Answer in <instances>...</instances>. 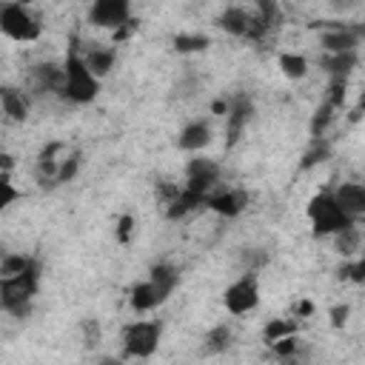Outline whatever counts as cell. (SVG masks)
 I'll return each mask as SVG.
<instances>
[{"instance_id": "obj_35", "label": "cell", "mask_w": 365, "mask_h": 365, "mask_svg": "<svg viewBox=\"0 0 365 365\" xmlns=\"http://www.w3.org/2000/svg\"><path fill=\"white\" fill-rule=\"evenodd\" d=\"M348 314H351L348 305H334V308H331V325H334V328H342V325L348 322Z\"/></svg>"}, {"instance_id": "obj_34", "label": "cell", "mask_w": 365, "mask_h": 365, "mask_svg": "<svg viewBox=\"0 0 365 365\" xmlns=\"http://www.w3.org/2000/svg\"><path fill=\"white\" fill-rule=\"evenodd\" d=\"M177 194H180V185H168V182H160V185H157V200H160V205H168Z\"/></svg>"}, {"instance_id": "obj_5", "label": "cell", "mask_w": 365, "mask_h": 365, "mask_svg": "<svg viewBox=\"0 0 365 365\" xmlns=\"http://www.w3.org/2000/svg\"><path fill=\"white\" fill-rule=\"evenodd\" d=\"M160 336H163V325L157 319H137V322L125 325L123 348L134 359H148L160 348Z\"/></svg>"}, {"instance_id": "obj_9", "label": "cell", "mask_w": 365, "mask_h": 365, "mask_svg": "<svg viewBox=\"0 0 365 365\" xmlns=\"http://www.w3.org/2000/svg\"><path fill=\"white\" fill-rule=\"evenodd\" d=\"M362 40V29H351V26H339V23H328L325 31L319 34V46L325 48V54H345V51H356Z\"/></svg>"}, {"instance_id": "obj_3", "label": "cell", "mask_w": 365, "mask_h": 365, "mask_svg": "<svg viewBox=\"0 0 365 365\" xmlns=\"http://www.w3.org/2000/svg\"><path fill=\"white\" fill-rule=\"evenodd\" d=\"M308 220H311L314 237H334V234H339V231H345L351 225H359V222H351L339 211V205H336L331 191H319V194H314L308 200Z\"/></svg>"}, {"instance_id": "obj_6", "label": "cell", "mask_w": 365, "mask_h": 365, "mask_svg": "<svg viewBox=\"0 0 365 365\" xmlns=\"http://www.w3.org/2000/svg\"><path fill=\"white\" fill-rule=\"evenodd\" d=\"M222 305L231 317H245L259 305V282L257 274H242L240 279H234L225 294H222Z\"/></svg>"}, {"instance_id": "obj_10", "label": "cell", "mask_w": 365, "mask_h": 365, "mask_svg": "<svg viewBox=\"0 0 365 365\" xmlns=\"http://www.w3.org/2000/svg\"><path fill=\"white\" fill-rule=\"evenodd\" d=\"M228 123H225V145H237V140L242 137L245 125L254 120V103L248 97H234V103L228 106Z\"/></svg>"}, {"instance_id": "obj_26", "label": "cell", "mask_w": 365, "mask_h": 365, "mask_svg": "<svg viewBox=\"0 0 365 365\" xmlns=\"http://www.w3.org/2000/svg\"><path fill=\"white\" fill-rule=\"evenodd\" d=\"M291 334H297V319H268L265 328H262L265 345H271V342H277L282 336H291Z\"/></svg>"}, {"instance_id": "obj_4", "label": "cell", "mask_w": 365, "mask_h": 365, "mask_svg": "<svg viewBox=\"0 0 365 365\" xmlns=\"http://www.w3.org/2000/svg\"><path fill=\"white\" fill-rule=\"evenodd\" d=\"M0 31L9 40H14V43H31V40L40 37L43 23H40V17L29 6H23V3H6L0 9Z\"/></svg>"}, {"instance_id": "obj_29", "label": "cell", "mask_w": 365, "mask_h": 365, "mask_svg": "<svg viewBox=\"0 0 365 365\" xmlns=\"http://www.w3.org/2000/svg\"><path fill=\"white\" fill-rule=\"evenodd\" d=\"M334 120V108L328 106V103H322L317 111H314V120H311V137L317 140V137H325V128H328V123Z\"/></svg>"}, {"instance_id": "obj_22", "label": "cell", "mask_w": 365, "mask_h": 365, "mask_svg": "<svg viewBox=\"0 0 365 365\" xmlns=\"http://www.w3.org/2000/svg\"><path fill=\"white\" fill-rule=\"evenodd\" d=\"M231 342H234V331L222 322V325H214V328L202 336V351H205V354H222V351L231 348Z\"/></svg>"}, {"instance_id": "obj_20", "label": "cell", "mask_w": 365, "mask_h": 365, "mask_svg": "<svg viewBox=\"0 0 365 365\" xmlns=\"http://www.w3.org/2000/svg\"><path fill=\"white\" fill-rule=\"evenodd\" d=\"M359 63V54L356 51H345V54H325L322 57V68L331 74V77H348Z\"/></svg>"}, {"instance_id": "obj_2", "label": "cell", "mask_w": 365, "mask_h": 365, "mask_svg": "<svg viewBox=\"0 0 365 365\" xmlns=\"http://www.w3.org/2000/svg\"><path fill=\"white\" fill-rule=\"evenodd\" d=\"M97 94H100V80L86 68V63H83L80 54H68L66 63H63V88H60V97L68 100V103L86 106Z\"/></svg>"}, {"instance_id": "obj_8", "label": "cell", "mask_w": 365, "mask_h": 365, "mask_svg": "<svg viewBox=\"0 0 365 365\" xmlns=\"http://www.w3.org/2000/svg\"><path fill=\"white\" fill-rule=\"evenodd\" d=\"M217 182H220V165L214 160H205V157L188 160V165H185V182H182L185 191H194V194L208 197Z\"/></svg>"}, {"instance_id": "obj_19", "label": "cell", "mask_w": 365, "mask_h": 365, "mask_svg": "<svg viewBox=\"0 0 365 365\" xmlns=\"http://www.w3.org/2000/svg\"><path fill=\"white\" fill-rule=\"evenodd\" d=\"M217 26H220L222 31L234 34V37H245V34H248V9H242V6H228V9H222L220 17H217Z\"/></svg>"}, {"instance_id": "obj_14", "label": "cell", "mask_w": 365, "mask_h": 365, "mask_svg": "<svg viewBox=\"0 0 365 365\" xmlns=\"http://www.w3.org/2000/svg\"><path fill=\"white\" fill-rule=\"evenodd\" d=\"M148 285L154 288L157 299L165 302V299L174 294V288L180 285V271H177L174 265H168V262H160V265L151 268V274H148Z\"/></svg>"}, {"instance_id": "obj_24", "label": "cell", "mask_w": 365, "mask_h": 365, "mask_svg": "<svg viewBox=\"0 0 365 365\" xmlns=\"http://www.w3.org/2000/svg\"><path fill=\"white\" fill-rule=\"evenodd\" d=\"M359 242H362L359 225H351V228H345V231L334 234V248H336V254H342V257H356Z\"/></svg>"}, {"instance_id": "obj_1", "label": "cell", "mask_w": 365, "mask_h": 365, "mask_svg": "<svg viewBox=\"0 0 365 365\" xmlns=\"http://www.w3.org/2000/svg\"><path fill=\"white\" fill-rule=\"evenodd\" d=\"M37 288H40V265L34 262L23 274L0 279V308L11 317H26Z\"/></svg>"}, {"instance_id": "obj_27", "label": "cell", "mask_w": 365, "mask_h": 365, "mask_svg": "<svg viewBox=\"0 0 365 365\" xmlns=\"http://www.w3.org/2000/svg\"><path fill=\"white\" fill-rule=\"evenodd\" d=\"M208 46H211V40H208L205 34H188V31H182V34H177V37H174V48H177L180 54L205 51Z\"/></svg>"}, {"instance_id": "obj_39", "label": "cell", "mask_w": 365, "mask_h": 365, "mask_svg": "<svg viewBox=\"0 0 365 365\" xmlns=\"http://www.w3.org/2000/svg\"><path fill=\"white\" fill-rule=\"evenodd\" d=\"M311 311H314V305H311V302H299V308H297V314H299V317H308Z\"/></svg>"}, {"instance_id": "obj_25", "label": "cell", "mask_w": 365, "mask_h": 365, "mask_svg": "<svg viewBox=\"0 0 365 365\" xmlns=\"http://www.w3.org/2000/svg\"><path fill=\"white\" fill-rule=\"evenodd\" d=\"M34 262H37V259H31V257H26V254H3V257H0V279L23 274V271L31 268Z\"/></svg>"}, {"instance_id": "obj_38", "label": "cell", "mask_w": 365, "mask_h": 365, "mask_svg": "<svg viewBox=\"0 0 365 365\" xmlns=\"http://www.w3.org/2000/svg\"><path fill=\"white\" fill-rule=\"evenodd\" d=\"M97 365H125L123 359H117V356H100V362Z\"/></svg>"}, {"instance_id": "obj_36", "label": "cell", "mask_w": 365, "mask_h": 365, "mask_svg": "<svg viewBox=\"0 0 365 365\" xmlns=\"http://www.w3.org/2000/svg\"><path fill=\"white\" fill-rule=\"evenodd\" d=\"M131 225H134V220L125 214V217H120V222H117V240L120 242H128V237H131Z\"/></svg>"}, {"instance_id": "obj_17", "label": "cell", "mask_w": 365, "mask_h": 365, "mask_svg": "<svg viewBox=\"0 0 365 365\" xmlns=\"http://www.w3.org/2000/svg\"><path fill=\"white\" fill-rule=\"evenodd\" d=\"M31 80H34V88L37 91L60 94V88H63V66H57V63H40V66L31 68Z\"/></svg>"}, {"instance_id": "obj_30", "label": "cell", "mask_w": 365, "mask_h": 365, "mask_svg": "<svg viewBox=\"0 0 365 365\" xmlns=\"http://www.w3.org/2000/svg\"><path fill=\"white\" fill-rule=\"evenodd\" d=\"M20 197H23V194H20V188L11 182V177H9V174H0V214H3L9 205H14Z\"/></svg>"}, {"instance_id": "obj_33", "label": "cell", "mask_w": 365, "mask_h": 365, "mask_svg": "<svg viewBox=\"0 0 365 365\" xmlns=\"http://www.w3.org/2000/svg\"><path fill=\"white\" fill-rule=\"evenodd\" d=\"M100 336H103L100 322L97 319H83V342H86V348H94L100 342Z\"/></svg>"}, {"instance_id": "obj_23", "label": "cell", "mask_w": 365, "mask_h": 365, "mask_svg": "<svg viewBox=\"0 0 365 365\" xmlns=\"http://www.w3.org/2000/svg\"><path fill=\"white\" fill-rule=\"evenodd\" d=\"M277 66L279 71L288 77V80H302L308 74V60L302 54H294V51H285L277 57Z\"/></svg>"}, {"instance_id": "obj_31", "label": "cell", "mask_w": 365, "mask_h": 365, "mask_svg": "<svg viewBox=\"0 0 365 365\" xmlns=\"http://www.w3.org/2000/svg\"><path fill=\"white\" fill-rule=\"evenodd\" d=\"M277 356H282V359H288V356H294L297 354V348H299V339H297V334H291V336H282V339H277V342H271L268 345Z\"/></svg>"}, {"instance_id": "obj_16", "label": "cell", "mask_w": 365, "mask_h": 365, "mask_svg": "<svg viewBox=\"0 0 365 365\" xmlns=\"http://www.w3.org/2000/svg\"><path fill=\"white\" fill-rule=\"evenodd\" d=\"M83 63H86V68H88L97 80H103V77L114 68L117 51H114L111 46H94V48H88V51L83 54Z\"/></svg>"}, {"instance_id": "obj_21", "label": "cell", "mask_w": 365, "mask_h": 365, "mask_svg": "<svg viewBox=\"0 0 365 365\" xmlns=\"http://www.w3.org/2000/svg\"><path fill=\"white\" fill-rule=\"evenodd\" d=\"M128 302H131V308H134L137 314H148V311H154V308H160V305H163V302L157 299L154 288L148 285V279H145V282H137V285L131 288Z\"/></svg>"}, {"instance_id": "obj_7", "label": "cell", "mask_w": 365, "mask_h": 365, "mask_svg": "<svg viewBox=\"0 0 365 365\" xmlns=\"http://www.w3.org/2000/svg\"><path fill=\"white\" fill-rule=\"evenodd\" d=\"M131 20V3L128 0H97L88 9V23L97 29H108L111 34Z\"/></svg>"}, {"instance_id": "obj_11", "label": "cell", "mask_w": 365, "mask_h": 365, "mask_svg": "<svg viewBox=\"0 0 365 365\" xmlns=\"http://www.w3.org/2000/svg\"><path fill=\"white\" fill-rule=\"evenodd\" d=\"M248 205V194L240 191V188H220V191H211L208 200H205V208H211L214 214L220 217H240Z\"/></svg>"}, {"instance_id": "obj_13", "label": "cell", "mask_w": 365, "mask_h": 365, "mask_svg": "<svg viewBox=\"0 0 365 365\" xmlns=\"http://www.w3.org/2000/svg\"><path fill=\"white\" fill-rule=\"evenodd\" d=\"M0 108H3V114H6L9 120L23 123V120H29L31 100H29V94H26L23 88H17V86H0Z\"/></svg>"}, {"instance_id": "obj_12", "label": "cell", "mask_w": 365, "mask_h": 365, "mask_svg": "<svg viewBox=\"0 0 365 365\" xmlns=\"http://www.w3.org/2000/svg\"><path fill=\"white\" fill-rule=\"evenodd\" d=\"M339 211L351 220V222H359L362 214H365V185L362 182H342L336 191H331Z\"/></svg>"}, {"instance_id": "obj_37", "label": "cell", "mask_w": 365, "mask_h": 365, "mask_svg": "<svg viewBox=\"0 0 365 365\" xmlns=\"http://www.w3.org/2000/svg\"><path fill=\"white\" fill-rule=\"evenodd\" d=\"M11 165H14V163H11V157H9V154H0V174H9V171H11Z\"/></svg>"}, {"instance_id": "obj_28", "label": "cell", "mask_w": 365, "mask_h": 365, "mask_svg": "<svg viewBox=\"0 0 365 365\" xmlns=\"http://www.w3.org/2000/svg\"><path fill=\"white\" fill-rule=\"evenodd\" d=\"M328 154H331V145H328V140L325 137H317V140H311V148L305 151V157H302V171L305 168H311V165H317V163H325L328 160Z\"/></svg>"}, {"instance_id": "obj_32", "label": "cell", "mask_w": 365, "mask_h": 365, "mask_svg": "<svg viewBox=\"0 0 365 365\" xmlns=\"http://www.w3.org/2000/svg\"><path fill=\"white\" fill-rule=\"evenodd\" d=\"M77 168H80V154H71V157L60 160V168H57V185H60V182H68V180H74Z\"/></svg>"}, {"instance_id": "obj_15", "label": "cell", "mask_w": 365, "mask_h": 365, "mask_svg": "<svg viewBox=\"0 0 365 365\" xmlns=\"http://www.w3.org/2000/svg\"><path fill=\"white\" fill-rule=\"evenodd\" d=\"M208 143H211V125H208L205 120H191V123H185L182 131H180V140H177V145H180L182 151H202Z\"/></svg>"}, {"instance_id": "obj_18", "label": "cell", "mask_w": 365, "mask_h": 365, "mask_svg": "<svg viewBox=\"0 0 365 365\" xmlns=\"http://www.w3.org/2000/svg\"><path fill=\"white\" fill-rule=\"evenodd\" d=\"M205 200H208V197L194 194V191H185V188L180 185V194L165 205V217H168V220H180V217H185V214H191V211L202 208V205H205Z\"/></svg>"}]
</instances>
